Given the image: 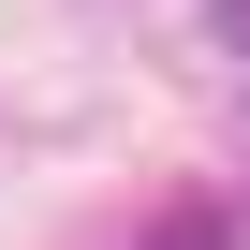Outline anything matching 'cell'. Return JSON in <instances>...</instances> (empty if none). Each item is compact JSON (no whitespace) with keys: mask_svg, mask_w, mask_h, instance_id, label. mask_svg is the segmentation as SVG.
I'll return each instance as SVG.
<instances>
[{"mask_svg":"<svg viewBox=\"0 0 250 250\" xmlns=\"http://www.w3.org/2000/svg\"><path fill=\"white\" fill-rule=\"evenodd\" d=\"M147 250H221V221H206V206H177V221H162Z\"/></svg>","mask_w":250,"mask_h":250,"instance_id":"1","label":"cell"},{"mask_svg":"<svg viewBox=\"0 0 250 250\" xmlns=\"http://www.w3.org/2000/svg\"><path fill=\"white\" fill-rule=\"evenodd\" d=\"M206 30H221V44H235V59H250V0H206Z\"/></svg>","mask_w":250,"mask_h":250,"instance_id":"2","label":"cell"}]
</instances>
